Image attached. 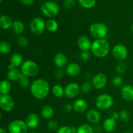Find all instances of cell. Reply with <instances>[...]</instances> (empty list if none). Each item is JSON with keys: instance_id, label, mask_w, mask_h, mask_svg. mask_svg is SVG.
<instances>
[{"instance_id": "cell-46", "label": "cell", "mask_w": 133, "mask_h": 133, "mask_svg": "<svg viewBox=\"0 0 133 133\" xmlns=\"http://www.w3.org/2000/svg\"><path fill=\"white\" fill-rule=\"evenodd\" d=\"M71 132H72V133H77V128H76L75 127H71Z\"/></svg>"}, {"instance_id": "cell-43", "label": "cell", "mask_w": 133, "mask_h": 133, "mask_svg": "<svg viewBox=\"0 0 133 133\" xmlns=\"http://www.w3.org/2000/svg\"><path fill=\"white\" fill-rule=\"evenodd\" d=\"M73 109H74L73 105H71V104L67 103L64 106V110L66 112H70Z\"/></svg>"}, {"instance_id": "cell-5", "label": "cell", "mask_w": 133, "mask_h": 133, "mask_svg": "<svg viewBox=\"0 0 133 133\" xmlns=\"http://www.w3.org/2000/svg\"><path fill=\"white\" fill-rule=\"evenodd\" d=\"M96 106L99 110H106L112 107L114 104V99L110 95L107 94H102L96 97Z\"/></svg>"}, {"instance_id": "cell-31", "label": "cell", "mask_w": 133, "mask_h": 133, "mask_svg": "<svg viewBox=\"0 0 133 133\" xmlns=\"http://www.w3.org/2000/svg\"><path fill=\"white\" fill-rule=\"evenodd\" d=\"M79 5L84 9H92L96 5V0H78Z\"/></svg>"}, {"instance_id": "cell-36", "label": "cell", "mask_w": 133, "mask_h": 133, "mask_svg": "<svg viewBox=\"0 0 133 133\" xmlns=\"http://www.w3.org/2000/svg\"><path fill=\"white\" fill-rule=\"evenodd\" d=\"M92 88H93V86H92V83H89V82H85L81 87V90L84 94H88L91 92Z\"/></svg>"}, {"instance_id": "cell-20", "label": "cell", "mask_w": 133, "mask_h": 133, "mask_svg": "<svg viewBox=\"0 0 133 133\" xmlns=\"http://www.w3.org/2000/svg\"><path fill=\"white\" fill-rule=\"evenodd\" d=\"M88 103L83 99H78L73 104L74 110L77 113H83L88 109Z\"/></svg>"}, {"instance_id": "cell-47", "label": "cell", "mask_w": 133, "mask_h": 133, "mask_svg": "<svg viewBox=\"0 0 133 133\" xmlns=\"http://www.w3.org/2000/svg\"><path fill=\"white\" fill-rule=\"evenodd\" d=\"M0 133H7L6 131L5 130V129H4L3 127H0Z\"/></svg>"}, {"instance_id": "cell-44", "label": "cell", "mask_w": 133, "mask_h": 133, "mask_svg": "<svg viewBox=\"0 0 133 133\" xmlns=\"http://www.w3.org/2000/svg\"><path fill=\"white\" fill-rule=\"evenodd\" d=\"M19 1L23 5H26V6H29V5H32L34 3L35 0H19Z\"/></svg>"}, {"instance_id": "cell-9", "label": "cell", "mask_w": 133, "mask_h": 133, "mask_svg": "<svg viewBox=\"0 0 133 133\" xmlns=\"http://www.w3.org/2000/svg\"><path fill=\"white\" fill-rule=\"evenodd\" d=\"M8 131L9 133H27L28 127L25 121L15 119L9 124Z\"/></svg>"}, {"instance_id": "cell-25", "label": "cell", "mask_w": 133, "mask_h": 133, "mask_svg": "<svg viewBox=\"0 0 133 133\" xmlns=\"http://www.w3.org/2000/svg\"><path fill=\"white\" fill-rule=\"evenodd\" d=\"M22 75L21 70L15 68L13 70H9L7 73V78L9 81H19Z\"/></svg>"}, {"instance_id": "cell-28", "label": "cell", "mask_w": 133, "mask_h": 133, "mask_svg": "<svg viewBox=\"0 0 133 133\" xmlns=\"http://www.w3.org/2000/svg\"><path fill=\"white\" fill-rule=\"evenodd\" d=\"M11 45L5 40H1L0 42V53L3 55H7L11 51Z\"/></svg>"}, {"instance_id": "cell-27", "label": "cell", "mask_w": 133, "mask_h": 133, "mask_svg": "<svg viewBox=\"0 0 133 133\" xmlns=\"http://www.w3.org/2000/svg\"><path fill=\"white\" fill-rule=\"evenodd\" d=\"M52 93L55 97L61 98L64 96V88L60 84H56L52 88Z\"/></svg>"}, {"instance_id": "cell-50", "label": "cell", "mask_w": 133, "mask_h": 133, "mask_svg": "<svg viewBox=\"0 0 133 133\" xmlns=\"http://www.w3.org/2000/svg\"><path fill=\"white\" fill-rule=\"evenodd\" d=\"M123 133H132V132H125Z\"/></svg>"}, {"instance_id": "cell-29", "label": "cell", "mask_w": 133, "mask_h": 133, "mask_svg": "<svg viewBox=\"0 0 133 133\" xmlns=\"http://www.w3.org/2000/svg\"><path fill=\"white\" fill-rule=\"evenodd\" d=\"M58 24L55 19H49L46 22V29L49 32H54L58 30Z\"/></svg>"}, {"instance_id": "cell-8", "label": "cell", "mask_w": 133, "mask_h": 133, "mask_svg": "<svg viewBox=\"0 0 133 133\" xmlns=\"http://www.w3.org/2000/svg\"><path fill=\"white\" fill-rule=\"evenodd\" d=\"M112 54L116 60L122 62L125 61L128 57V49L123 44H118L113 47Z\"/></svg>"}, {"instance_id": "cell-26", "label": "cell", "mask_w": 133, "mask_h": 133, "mask_svg": "<svg viewBox=\"0 0 133 133\" xmlns=\"http://www.w3.org/2000/svg\"><path fill=\"white\" fill-rule=\"evenodd\" d=\"M12 84L9 80H2L0 83V93L1 94H9L11 90Z\"/></svg>"}, {"instance_id": "cell-48", "label": "cell", "mask_w": 133, "mask_h": 133, "mask_svg": "<svg viewBox=\"0 0 133 133\" xmlns=\"http://www.w3.org/2000/svg\"><path fill=\"white\" fill-rule=\"evenodd\" d=\"M131 32H132V33L133 34V23L131 24Z\"/></svg>"}, {"instance_id": "cell-39", "label": "cell", "mask_w": 133, "mask_h": 133, "mask_svg": "<svg viewBox=\"0 0 133 133\" xmlns=\"http://www.w3.org/2000/svg\"><path fill=\"white\" fill-rule=\"evenodd\" d=\"M48 127L51 131H56L58 130V123L55 120L50 119L48 123Z\"/></svg>"}, {"instance_id": "cell-35", "label": "cell", "mask_w": 133, "mask_h": 133, "mask_svg": "<svg viewBox=\"0 0 133 133\" xmlns=\"http://www.w3.org/2000/svg\"><path fill=\"white\" fill-rule=\"evenodd\" d=\"M17 44L21 48H25L29 45V40L25 36H19L17 39Z\"/></svg>"}, {"instance_id": "cell-54", "label": "cell", "mask_w": 133, "mask_h": 133, "mask_svg": "<svg viewBox=\"0 0 133 133\" xmlns=\"http://www.w3.org/2000/svg\"><path fill=\"white\" fill-rule=\"evenodd\" d=\"M44 133H45V132H44Z\"/></svg>"}, {"instance_id": "cell-18", "label": "cell", "mask_w": 133, "mask_h": 133, "mask_svg": "<svg viewBox=\"0 0 133 133\" xmlns=\"http://www.w3.org/2000/svg\"><path fill=\"white\" fill-rule=\"evenodd\" d=\"M54 63L57 68L62 69L68 65V58L66 55L58 53L54 57Z\"/></svg>"}, {"instance_id": "cell-42", "label": "cell", "mask_w": 133, "mask_h": 133, "mask_svg": "<svg viewBox=\"0 0 133 133\" xmlns=\"http://www.w3.org/2000/svg\"><path fill=\"white\" fill-rule=\"evenodd\" d=\"M64 74V72L61 68H57L54 72L55 77L57 79H61L62 78H63Z\"/></svg>"}, {"instance_id": "cell-45", "label": "cell", "mask_w": 133, "mask_h": 133, "mask_svg": "<svg viewBox=\"0 0 133 133\" xmlns=\"http://www.w3.org/2000/svg\"><path fill=\"white\" fill-rule=\"evenodd\" d=\"M111 118H113L114 119H115L116 121L118 120L119 118V113L117 112H112V114H111Z\"/></svg>"}, {"instance_id": "cell-37", "label": "cell", "mask_w": 133, "mask_h": 133, "mask_svg": "<svg viewBox=\"0 0 133 133\" xmlns=\"http://www.w3.org/2000/svg\"><path fill=\"white\" fill-rule=\"evenodd\" d=\"M123 78L121 76H119V75H117L115 77L113 78L112 81V84L115 88H118V87H121V85L123 84Z\"/></svg>"}, {"instance_id": "cell-22", "label": "cell", "mask_w": 133, "mask_h": 133, "mask_svg": "<svg viewBox=\"0 0 133 133\" xmlns=\"http://www.w3.org/2000/svg\"><path fill=\"white\" fill-rule=\"evenodd\" d=\"M13 21L12 18L9 15L3 14L0 17V27L2 29L7 30L12 27Z\"/></svg>"}, {"instance_id": "cell-33", "label": "cell", "mask_w": 133, "mask_h": 133, "mask_svg": "<svg viewBox=\"0 0 133 133\" xmlns=\"http://www.w3.org/2000/svg\"><path fill=\"white\" fill-rule=\"evenodd\" d=\"M18 81H19V83L21 87H23V88H27L31 87V84H30V82L28 77H26L25 75H23V74H22V77H21L20 79H19V80Z\"/></svg>"}, {"instance_id": "cell-2", "label": "cell", "mask_w": 133, "mask_h": 133, "mask_svg": "<svg viewBox=\"0 0 133 133\" xmlns=\"http://www.w3.org/2000/svg\"><path fill=\"white\" fill-rule=\"evenodd\" d=\"M90 50L95 57L102 58L109 55L110 50V45L105 38L96 39L92 42Z\"/></svg>"}, {"instance_id": "cell-19", "label": "cell", "mask_w": 133, "mask_h": 133, "mask_svg": "<svg viewBox=\"0 0 133 133\" xmlns=\"http://www.w3.org/2000/svg\"><path fill=\"white\" fill-rule=\"evenodd\" d=\"M81 71V68L79 64L71 62V63L68 64L66 67V72L69 76L70 77H76L79 75Z\"/></svg>"}, {"instance_id": "cell-51", "label": "cell", "mask_w": 133, "mask_h": 133, "mask_svg": "<svg viewBox=\"0 0 133 133\" xmlns=\"http://www.w3.org/2000/svg\"><path fill=\"white\" fill-rule=\"evenodd\" d=\"M51 1H58V0H51Z\"/></svg>"}, {"instance_id": "cell-41", "label": "cell", "mask_w": 133, "mask_h": 133, "mask_svg": "<svg viewBox=\"0 0 133 133\" xmlns=\"http://www.w3.org/2000/svg\"><path fill=\"white\" fill-rule=\"evenodd\" d=\"M75 0H64L63 2V5L66 9H71L75 5Z\"/></svg>"}, {"instance_id": "cell-1", "label": "cell", "mask_w": 133, "mask_h": 133, "mask_svg": "<svg viewBox=\"0 0 133 133\" xmlns=\"http://www.w3.org/2000/svg\"><path fill=\"white\" fill-rule=\"evenodd\" d=\"M50 87L48 81L37 79L34 81L30 87V91L34 97L39 100L45 99L49 93Z\"/></svg>"}, {"instance_id": "cell-17", "label": "cell", "mask_w": 133, "mask_h": 133, "mask_svg": "<svg viewBox=\"0 0 133 133\" xmlns=\"http://www.w3.org/2000/svg\"><path fill=\"white\" fill-rule=\"evenodd\" d=\"M121 96L126 101H133V87L130 84H126L122 87L121 89Z\"/></svg>"}, {"instance_id": "cell-7", "label": "cell", "mask_w": 133, "mask_h": 133, "mask_svg": "<svg viewBox=\"0 0 133 133\" xmlns=\"http://www.w3.org/2000/svg\"><path fill=\"white\" fill-rule=\"evenodd\" d=\"M31 31L36 36L41 35L46 29V22L44 19L40 17L33 18L30 22Z\"/></svg>"}, {"instance_id": "cell-53", "label": "cell", "mask_w": 133, "mask_h": 133, "mask_svg": "<svg viewBox=\"0 0 133 133\" xmlns=\"http://www.w3.org/2000/svg\"><path fill=\"white\" fill-rule=\"evenodd\" d=\"M2 1H3V0H0V2L1 3H2Z\"/></svg>"}, {"instance_id": "cell-12", "label": "cell", "mask_w": 133, "mask_h": 133, "mask_svg": "<svg viewBox=\"0 0 133 133\" xmlns=\"http://www.w3.org/2000/svg\"><path fill=\"white\" fill-rule=\"evenodd\" d=\"M107 83V77L103 73H99L95 75L92 79V84L96 90L103 89Z\"/></svg>"}, {"instance_id": "cell-24", "label": "cell", "mask_w": 133, "mask_h": 133, "mask_svg": "<svg viewBox=\"0 0 133 133\" xmlns=\"http://www.w3.org/2000/svg\"><path fill=\"white\" fill-rule=\"evenodd\" d=\"M12 29V31L14 34H16V35H21L25 30L24 23L19 19L14 20L13 22Z\"/></svg>"}, {"instance_id": "cell-13", "label": "cell", "mask_w": 133, "mask_h": 133, "mask_svg": "<svg viewBox=\"0 0 133 133\" xmlns=\"http://www.w3.org/2000/svg\"><path fill=\"white\" fill-rule=\"evenodd\" d=\"M25 122L28 129H35L38 127L39 123H40V118H39L38 115L36 113H30L26 117Z\"/></svg>"}, {"instance_id": "cell-23", "label": "cell", "mask_w": 133, "mask_h": 133, "mask_svg": "<svg viewBox=\"0 0 133 133\" xmlns=\"http://www.w3.org/2000/svg\"><path fill=\"white\" fill-rule=\"evenodd\" d=\"M55 110L53 107L49 105H45L42 107L41 110V115L44 119H50L53 117Z\"/></svg>"}, {"instance_id": "cell-34", "label": "cell", "mask_w": 133, "mask_h": 133, "mask_svg": "<svg viewBox=\"0 0 133 133\" xmlns=\"http://www.w3.org/2000/svg\"><path fill=\"white\" fill-rule=\"evenodd\" d=\"M119 119L123 122H128L131 119V114L127 110H122L119 112Z\"/></svg>"}, {"instance_id": "cell-38", "label": "cell", "mask_w": 133, "mask_h": 133, "mask_svg": "<svg viewBox=\"0 0 133 133\" xmlns=\"http://www.w3.org/2000/svg\"><path fill=\"white\" fill-rule=\"evenodd\" d=\"M79 58L83 62H87L90 58V53L88 51H81L79 55Z\"/></svg>"}, {"instance_id": "cell-16", "label": "cell", "mask_w": 133, "mask_h": 133, "mask_svg": "<svg viewBox=\"0 0 133 133\" xmlns=\"http://www.w3.org/2000/svg\"><path fill=\"white\" fill-rule=\"evenodd\" d=\"M86 118L90 123L97 124L101 119V113L96 109H90L86 114Z\"/></svg>"}, {"instance_id": "cell-4", "label": "cell", "mask_w": 133, "mask_h": 133, "mask_svg": "<svg viewBox=\"0 0 133 133\" xmlns=\"http://www.w3.org/2000/svg\"><path fill=\"white\" fill-rule=\"evenodd\" d=\"M40 10L45 16L48 18H53L58 14L60 7L55 1H48L42 4Z\"/></svg>"}, {"instance_id": "cell-11", "label": "cell", "mask_w": 133, "mask_h": 133, "mask_svg": "<svg viewBox=\"0 0 133 133\" xmlns=\"http://www.w3.org/2000/svg\"><path fill=\"white\" fill-rule=\"evenodd\" d=\"M81 87L79 84L74 82L68 84L64 88V96L69 99L76 97L81 92Z\"/></svg>"}, {"instance_id": "cell-40", "label": "cell", "mask_w": 133, "mask_h": 133, "mask_svg": "<svg viewBox=\"0 0 133 133\" xmlns=\"http://www.w3.org/2000/svg\"><path fill=\"white\" fill-rule=\"evenodd\" d=\"M57 133H72V132H71V127L64 125L58 129Z\"/></svg>"}, {"instance_id": "cell-49", "label": "cell", "mask_w": 133, "mask_h": 133, "mask_svg": "<svg viewBox=\"0 0 133 133\" xmlns=\"http://www.w3.org/2000/svg\"><path fill=\"white\" fill-rule=\"evenodd\" d=\"M29 133H35V132H34V131H31V132H29Z\"/></svg>"}, {"instance_id": "cell-3", "label": "cell", "mask_w": 133, "mask_h": 133, "mask_svg": "<svg viewBox=\"0 0 133 133\" xmlns=\"http://www.w3.org/2000/svg\"><path fill=\"white\" fill-rule=\"evenodd\" d=\"M89 31L91 36L96 39H104L107 36L109 29L105 23L96 22L91 25Z\"/></svg>"}, {"instance_id": "cell-21", "label": "cell", "mask_w": 133, "mask_h": 133, "mask_svg": "<svg viewBox=\"0 0 133 133\" xmlns=\"http://www.w3.org/2000/svg\"><path fill=\"white\" fill-rule=\"evenodd\" d=\"M116 121L111 117L105 119L103 123V128L107 132H113L116 129Z\"/></svg>"}, {"instance_id": "cell-10", "label": "cell", "mask_w": 133, "mask_h": 133, "mask_svg": "<svg viewBox=\"0 0 133 133\" xmlns=\"http://www.w3.org/2000/svg\"><path fill=\"white\" fill-rule=\"evenodd\" d=\"M0 107L5 112L12 111L14 108V101L9 94L0 95Z\"/></svg>"}, {"instance_id": "cell-52", "label": "cell", "mask_w": 133, "mask_h": 133, "mask_svg": "<svg viewBox=\"0 0 133 133\" xmlns=\"http://www.w3.org/2000/svg\"><path fill=\"white\" fill-rule=\"evenodd\" d=\"M39 1H45V0H39Z\"/></svg>"}, {"instance_id": "cell-30", "label": "cell", "mask_w": 133, "mask_h": 133, "mask_svg": "<svg viewBox=\"0 0 133 133\" xmlns=\"http://www.w3.org/2000/svg\"><path fill=\"white\" fill-rule=\"evenodd\" d=\"M77 133H94V129L91 125L83 123L78 127Z\"/></svg>"}, {"instance_id": "cell-32", "label": "cell", "mask_w": 133, "mask_h": 133, "mask_svg": "<svg viewBox=\"0 0 133 133\" xmlns=\"http://www.w3.org/2000/svg\"><path fill=\"white\" fill-rule=\"evenodd\" d=\"M116 71L119 74H123L126 73L128 69V66L125 62H118L116 65Z\"/></svg>"}, {"instance_id": "cell-15", "label": "cell", "mask_w": 133, "mask_h": 133, "mask_svg": "<svg viewBox=\"0 0 133 133\" xmlns=\"http://www.w3.org/2000/svg\"><path fill=\"white\" fill-rule=\"evenodd\" d=\"M10 62L9 65V70L21 67L24 61H23V56L20 53H14L10 57Z\"/></svg>"}, {"instance_id": "cell-6", "label": "cell", "mask_w": 133, "mask_h": 133, "mask_svg": "<svg viewBox=\"0 0 133 133\" xmlns=\"http://www.w3.org/2000/svg\"><path fill=\"white\" fill-rule=\"evenodd\" d=\"M22 74L26 77H35L38 74L39 67L37 64L31 60H27L23 62L21 66Z\"/></svg>"}, {"instance_id": "cell-14", "label": "cell", "mask_w": 133, "mask_h": 133, "mask_svg": "<svg viewBox=\"0 0 133 133\" xmlns=\"http://www.w3.org/2000/svg\"><path fill=\"white\" fill-rule=\"evenodd\" d=\"M92 42L86 35L79 36L77 40V46L81 51H88L91 49Z\"/></svg>"}]
</instances>
